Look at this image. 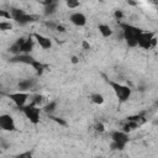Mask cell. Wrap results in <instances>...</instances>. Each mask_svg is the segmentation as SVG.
Wrapping results in <instances>:
<instances>
[{"label":"cell","instance_id":"obj_1","mask_svg":"<svg viewBox=\"0 0 158 158\" xmlns=\"http://www.w3.org/2000/svg\"><path fill=\"white\" fill-rule=\"evenodd\" d=\"M120 26L122 28V37H123L126 44L131 48L137 47V38H138L139 33L142 32V30L131 23H121Z\"/></svg>","mask_w":158,"mask_h":158},{"label":"cell","instance_id":"obj_2","mask_svg":"<svg viewBox=\"0 0 158 158\" xmlns=\"http://www.w3.org/2000/svg\"><path fill=\"white\" fill-rule=\"evenodd\" d=\"M107 84L111 86V89L114 90V93H115V95L120 102H126L131 98L132 89L130 86L121 84L118 81H115V80H109V79H107Z\"/></svg>","mask_w":158,"mask_h":158},{"label":"cell","instance_id":"obj_3","mask_svg":"<svg viewBox=\"0 0 158 158\" xmlns=\"http://www.w3.org/2000/svg\"><path fill=\"white\" fill-rule=\"evenodd\" d=\"M137 46L142 49L149 51L152 48H156L157 46V35L156 32H146L142 31L137 38Z\"/></svg>","mask_w":158,"mask_h":158},{"label":"cell","instance_id":"obj_4","mask_svg":"<svg viewBox=\"0 0 158 158\" xmlns=\"http://www.w3.org/2000/svg\"><path fill=\"white\" fill-rule=\"evenodd\" d=\"M110 136H111V147H112V149L122 151V149H125L126 144H127L128 141H130L128 133H125V132H122L121 130L112 131Z\"/></svg>","mask_w":158,"mask_h":158},{"label":"cell","instance_id":"obj_5","mask_svg":"<svg viewBox=\"0 0 158 158\" xmlns=\"http://www.w3.org/2000/svg\"><path fill=\"white\" fill-rule=\"evenodd\" d=\"M22 111V114L26 116V118H28V121L32 125H38L41 121V109L37 106H33L31 104L25 105L20 109Z\"/></svg>","mask_w":158,"mask_h":158},{"label":"cell","instance_id":"obj_6","mask_svg":"<svg viewBox=\"0 0 158 158\" xmlns=\"http://www.w3.org/2000/svg\"><path fill=\"white\" fill-rule=\"evenodd\" d=\"M14 104L16 107L21 109L22 106L26 105L28 98H30V93H23V91H16V93H9L6 95Z\"/></svg>","mask_w":158,"mask_h":158},{"label":"cell","instance_id":"obj_7","mask_svg":"<svg viewBox=\"0 0 158 158\" xmlns=\"http://www.w3.org/2000/svg\"><path fill=\"white\" fill-rule=\"evenodd\" d=\"M0 130L6 131V132H14L16 130L15 120L10 114H1L0 115Z\"/></svg>","mask_w":158,"mask_h":158},{"label":"cell","instance_id":"obj_8","mask_svg":"<svg viewBox=\"0 0 158 158\" xmlns=\"http://www.w3.org/2000/svg\"><path fill=\"white\" fill-rule=\"evenodd\" d=\"M69 21L77 27H84L86 25V16L80 11H75L70 14Z\"/></svg>","mask_w":158,"mask_h":158},{"label":"cell","instance_id":"obj_9","mask_svg":"<svg viewBox=\"0 0 158 158\" xmlns=\"http://www.w3.org/2000/svg\"><path fill=\"white\" fill-rule=\"evenodd\" d=\"M37 80L35 78H26L19 81L17 84V89L19 91H23V93H28V90H31L35 85H36Z\"/></svg>","mask_w":158,"mask_h":158},{"label":"cell","instance_id":"obj_10","mask_svg":"<svg viewBox=\"0 0 158 158\" xmlns=\"http://www.w3.org/2000/svg\"><path fill=\"white\" fill-rule=\"evenodd\" d=\"M33 37L42 49H51L52 48L53 43H52V40L49 37H46V36L40 35V33H33Z\"/></svg>","mask_w":158,"mask_h":158},{"label":"cell","instance_id":"obj_11","mask_svg":"<svg viewBox=\"0 0 158 158\" xmlns=\"http://www.w3.org/2000/svg\"><path fill=\"white\" fill-rule=\"evenodd\" d=\"M11 63H22V64H27L31 65L35 62V58L31 54H17V56H12V58H10Z\"/></svg>","mask_w":158,"mask_h":158},{"label":"cell","instance_id":"obj_12","mask_svg":"<svg viewBox=\"0 0 158 158\" xmlns=\"http://www.w3.org/2000/svg\"><path fill=\"white\" fill-rule=\"evenodd\" d=\"M35 20H36V16H33V15H30V14L25 12V14L20 15L19 17H16L14 21H15L17 25H20V26H26V25H28V23L33 22Z\"/></svg>","mask_w":158,"mask_h":158},{"label":"cell","instance_id":"obj_13","mask_svg":"<svg viewBox=\"0 0 158 158\" xmlns=\"http://www.w3.org/2000/svg\"><path fill=\"white\" fill-rule=\"evenodd\" d=\"M25 38L26 37H20V38H17L9 48H7V52L9 53H11L12 56H17V54H21V44L23 43V41H25Z\"/></svg>","mask_w":158,"mask_h":158},{"label":"cell","instance_id":"obj_14","mask_svg":"<svg viewBox=\"0 0 158 158\" xmlns=\"http://www.w3.org/2000/svg\"><path fill=\"white\" fill-rule=\"evenodd\" d=\"M33 46H35V42H33L32 37L31 36L26 37L23 43L21 44V53L22 54H30L33 51Z\"/></svg>","mask_w":158,"mask_h":158},{"label":"cell","instance_id":"obj_15","mask_svg":"<svg viewBox=\"0 0 158 158\" xmlns=\"http://www.w3.org/2000/svg\"><path fill=\"white\" fill-rule=\"evenodd\" d=\"M57 9H58V1L56 0H52L49 4L44 5V9H43V15L46 17H49L52 15H54L57 12Z\"/></svg>","mask_w":158,"mask_h":158},{"label":"cell","instance_id":"obj_16","mask_svg":"<svg viewBox=\"0 0 158 158\" xmlns=\"http://www.w3.org/2000/svg\"><path fill=\"white\" fill-rule=\"evenodd\" d=\"M98 30L100 32V35L104 37V38H109L114 35V30L111 28V26L106 25V23H100L98 25Z\"/></svg>","mask_w":158,"mask_h":158},{"label":"cell","instance_id":"obj_17","mask_svg":"<svg viewBox=\"0 0 158 158\" xmlns=\"http://www.w3.org/2000/svg\"><path fill=\"white\" fill-rule=\"evenodd\" d=\"M57 106H58V101H57V100H52V101H49L48 104H46V105L41 109V111H43L44 114H47V115L49 116V115H52V114L57 110Z\"/></svg>","mask_w":158,"mask_h":158},{"label":"cell","instance_id":"obj_18","mask_svg":"<svg viewBox=\"0 0 158 158\" xmlns=\"http://www.w3.org/2000/svg\"><path fill=\"white\" fill-rule=\"evenodd\" d=\"M31 67L35 69V72H36V74H37V75H42V74H43V72L47 69V65H46V64H43L42 62L37 60V59H35V62L31 64Z\"/></svg>","mask_w":158,"mask_h":158},{"label":"cell","instance_id":"obj_19","mask_svg":"<svg viewBox=\"0 0 158 158\" xmlns=\"http://www.w3.org/2000/svg\"><path fill=\"white\" fill-rule=\"evenodd\" d=\"M44 95H42V94H35V95H32L31 96V105H33V106H37V107H40L42 104H43V101H44Z\"/></svg>","mask_w":158,"mask_h":158},{"label":"cell","instance_id":"obj_20","mask_svg":"<svg viewBox=\"0 0 158 158\" xmlns=\"http://www.w3.org/2000/svg\"><path fill=\"white\" fill-rule=\"evenodd\" d=\"M90 100H91L95 105H102L104 101H105V98H104V95L100 94V93H93V94L90 95Z\"/></svg>","mask_w":158,"mask_h":158},{"label":"cell","instance_id":"obj_21","mask_svg":"<svg viewBox=\"0 0 158 158\" xmlns=\"http://www.w3.org/2000/svg\"><path fill=\"white\" fill-rule=\"evenodd\" d=\"M138 127V122H135V121H128L127 123H125L123 126H122V132H125V133H130L131 131H133V130H136Z\"/></svg>","mask_w":158,"mask_h":158},{"label":"cell","instance_id":"obj_22","mask_svg":"<svg viewBox=\"0 0 158 158\" xmlns=\"http://www.w3.org/2000/svg\"><path fill=\"white\" fill-rule=\"evenodd\" d=\"M10 11V15H11V19L12 20H15L16 17H19L20 15H22V14H25V10H22V9H19V7H12L11 10H9Z\"/></svg>","mask_w":158,"mask_h":158},{"label":"cell","instance_id":"obj_23","mask_svg":"<svg viewBox=\"0 0 158 158\" xmlns=\"http://www.w3.org/2000/svg\"><path fill=\"white\" fill-rule=\"evenodd\" d=\"M14 25L10 21H0V30L1 31H10L12 30Z\"/></svg>","mask_w":158,"mask_h":158},{"label":"cell","instance_id":"obj_24","mask_svg":"<svg viewBox=\"0 0 158 158\" xmlns=\"http://www.w3.org/2000/svg\"><path fill=\"white\" fill-rule=\"evenodd\" d=\"M14 158H33V152L32 151H25L19 154H15Z\"/></svg>","mask_w":158,"mask_h":158},{"label":"cell","instance_id":"obj_25","mask_svg":"<svg viewBox=\"0 0 158 158\" xmlns=\"http://www.w3.org/2000/svg\"><path fill=\"white\" fill-rule=\"evenodd\" d=\"M65 5L69 7V9H77L80 6V2L79 1H75V0H67L65 1Z\"/></svg>","mask_w":158,"mask_h":158},{"label":"cell","instance_id":"obj_26","mask_svg":"<svg viewBox=\"0 0 158 158\" xmlns=\"http://www.w3.org/2000/svg\"><path fill=\"white\" fill-rule=\"evenodd\" d=\"M49 118H52L53 121H56L57 123H59V125H62V126H67V121H64V120H63V118H60V117H56V116L49 115Z\"/></svg>","mask_w":158,"mask_h":158},{"label":"cell","instance_id":"obj_27","mask_svg":"<svg viewBox=\"0 0 158 158\" xmlns=\"http://www.w3.org/2000/svg\"><path fill=\"white\" fill-rule=\"evenodd\" d=\"M95 130L98 131V132H104L105 131V126H104V123L102 122H96V125H95Z\"/></svg>","mask_w":158,"mask_h":158},{"label":"cell","instance_id":"obj_28","mask_svg":"<svg viewBox=\"0 0 158 158\" xmlns=\"http://www.w3.org/2000/svg\"><path fill=\"white\" fill-rule=\"evenodd\" d=\"M114 16H115V19L121 20V19H123V11H122V10H115Z\"/></svg>","mask_w":158,"mask_h":158},{"label":"cell","instance_id":"obj_29","mask_svg":"<svg viewBox=\"0 0 158 158\" xmlns=\"http://www.w3.org/2000/svg\"><path fill=\"white\" fill-rule=\"evenodd\" d=\"M0 17H4V19H11L10 11H7V10H0Z\"/></svg>","mask_w":158,"mask_h":158},{"label":"cell","instance_id":"obj_30","mask_svg":"<svg viewBox=\"0 0 158 158\" xmlns=\"http://www.w3.org/2000/svg\"><path fill=\"white\" fill-rule=\"evenodd\" d=\"M81 46H83V48H84V49H86V51H88V49H90V43H89L88 41H85V40L81 42Z\"/></svg>","mask_w":158,"mask_h":158},{"label":"cell","instance_id":"obj_31","mask_svg":"<svg viewBox=\"0 0 158 158\" xmlns=\"http://www.w3.org/2000/svg\"><path fill=\"white\" fill-rule=\"evenodd\" d=\"M56 30H57L58 32H65V27H64L63 25H57V26H56Z\"/></svg>","mask_w":158,"mask_h":158},{"label":"cell","instance_id":"obj_32","mask_svg":"<svg viewBox=\"0 0 158 158\" xmlns=\"http://www.w3.org/2000/svg\"><path fill=\"white\" fill-rule=\"evenodd\" d=\"M70 62H72L73 64H77V63H79V58H78L77 56H72V58H70Z\"/></svg>","mask_w":158,"mask_h":158},{"label":"cell","instance_id":"obj_33","mask_svg":"<svg viewBox=\"0 0 158 158\" xmlns=\"http://www.w3.org/2000/svg\"><path fill=\"white\" fill-rule=\"evenodd\" d=\"M2 89V84H1V81H0V90Z\"/></svg>","mask_w":158,"mask_h":158},{"label":"cell","instance_id":"obj_34","mask_svg":"<svg viewBox=\"0 0 158 158\" xmlns=\"http://www.w3.org/2000/svg\"><path fill=\"white\" fill-rule=\"evenodd\" d=\"M98 158H104V157H98Z\"/></svg>","mask_w":158,"mask_h":158}]
</instances>
